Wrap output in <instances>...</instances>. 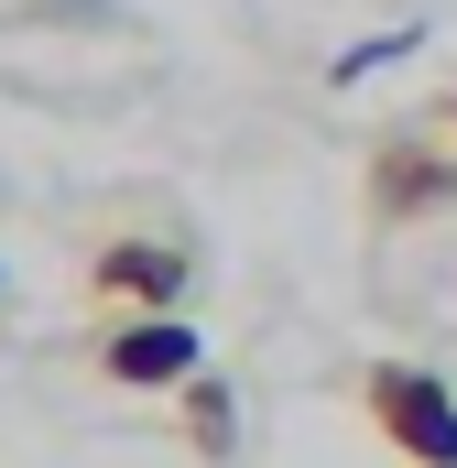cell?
<instances>
[{
  "instance_id": "cell-3",
  "label": "cell",
  "mask_w": 457,
  "mask_h": 468,
  "mask_svg": "<svg viewBox=\"0 0 457 468\" xmlns=\"http://www.w3.org/2000/svg\"><path fill=\"white\" fill-rule=\"evenodd\" d=\"M77 283H88L99 316H175L186 283H197V250H186V239H153V229H120V239L88 250Z\"/></svg>"
},
{
  "instance_id": "cell-4",
  "label": "cell",
  "mask_w": 457,
  "mask_h": 468,
  "mask_svg": "<svg viewBox=\"0 0 457 468\" xmlns=\"http://www.w3.org/2000/svg\"><path fill=\"white\" fill-rule=\"evenodd\" d=\"M88 359H99V381H120V392H175L186 370H207V338L186 316H99Z\"/></svg>"
},
{
  "instance_id": "cell-6",
  "label": "cell",
  "mask_w": 457,
  "mask_h": 468,
  "mask_svg": "<svg viewBox=\"0 0 457 468\" xmlns=\"http://www.w3.org/2000/svg\"><path fill=\"white\" fill-rule=\"evenodd\" d=\"M436 120H447V142H457V99H447V110H436Z\"/></svg>"
},
{
  "instance_id": "cell-1",
  "label": "cell",
  "mask_w": 457,
  "mask_h": 468,
  "mask_svg": "<svg viewBox=\"0 0 457 468\" xmlns=\"http://www.w3.org/2000/svg\"><path fill=\"white\" fill-rule=\"evenodd\" d=\"M359 207H370L381 239L447 218V207H457V142H447V120H403V131H381L370 164H359Z\"/></svg>"
},
{
  "instance_id": "cell-5",
  "label": "cell",
  "mask_w": 457,
  "mask_h": 468,
  "mask_svg": "<svg viewBox=\"0 0 457 468\" xmlns=\"http://www.w3.org/2000/svg\"><path fill=\"white\" fill-rule=\"evenodd\" d=\"M175 403H186V447H197V458H228V425H239V403H228V381H218V370H186V381H175Z\"/></svg>"
},
{
  "instance_id": "cell-2",
  "label": "cell",
  "mask_w": 457,
  "mask_h": 468,
  "mask_svg": "<svg viewBox=\"0 0 457 468\" xmlns=\"http://www.w3.org/2000/svg\"><path fill=\"white\" fill-rule=\"evenodd\" d=\"M359 414L381 425V447L403 468H457V392L425 359H370L359 370Z\"/></svg>"
}]
</instances>
